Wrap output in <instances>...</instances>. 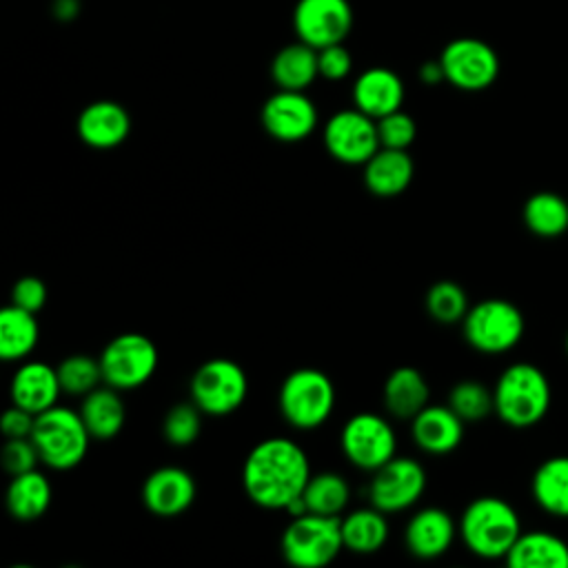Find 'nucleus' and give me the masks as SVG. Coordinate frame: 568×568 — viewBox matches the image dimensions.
I'll use <instances>...</instances> for the list:
<instances>
[{
  "mask_svg": "<svg viewBox=\"0 0 568 568\" xmlns=\"http://www.w3.org/2000/svg\"><path fill=\"white\" fill-rule=\"evenodd\" d=\"M31 439L47 468L69 470L84 459L91 433L87 430L80 413L55 404L36 415Z\"/></svg>",
  "mask_w": 568,
  "mask_h": 568,
  "instance_id": "5",
  "label": "nucleus"
},
{
  "mask_svg": "<svg viewBox=\"0 0 568 568\" xmlns=\"http://www.w3.org/2000/svg\"><path fill=\"white\" fill-rule=\"evenodd\" d=\"M388 539V519L375 506L351 510L342 519V541L344 548L357 555L377 552Z\"/></svg>",
  "mask_w": 568,
  "mask_h": 568,
  "instance_id": "30",
  "label": "nucleus"
},
{
  "mask_svg": "<svg viewBox=\"0 0 568 568\" xmlns=\"http://www.w3.org/2000/svg\"><path fill=\"white\" fill-rule=\"evenodd\" d=\"M80 417L95 439H111L115 437L124 422H126V406L118 388L104 384L95 386L82 397L80 404Z\"/></svg>",
  "mask_w": 568,
  "mask_h": 568,
  "instance_id": "25",
  "label": "nucleus"
},
{
  "mask_svg": "<svg viewBox=\"0 0 568 568\" xmlns=\"http://www.w3.org/2000/svg\"><path fill=\"white\" fill-rule=\"evenodd\" d=\"M189 390L204 415L224 417L244 404L248 395V377L237 362L213 357L195 368Z\"/></svg>",
  "mask_w": 568,
  "mask_h": 568,
  "instance_id": "8",
  "label": "nucleus"
},
{
  "mask_svg": "<svg viewBox=\"0 0 568 568\" xmlns=\"http://www.w3.org/2000/svg\"><path fill=\"white\" fill-rule=\"evenodd\" d=\"M311 475L308 457L297 442L266 437L248 450L242 466V486L260 508L284 510L302 497Z\"/></svg>",
  "mask_w": 568,
  "mask_h": 568,
  "instance_id": "1",
  "label": "nucleus"
},
{
  "mask_svg": "<svg viewBox=\"0 0 568 568\" xmlns=\"http://www.w3.org/2000/svg\"><path fill=\"white\" fill-rule=\"evenodd\" d=\"M277 408L297 430L320 428L335 408V386L320 368H295L280 384Z\"/></svg>",
  "mask_w": 568,
  "mask_h": 568,
  "instance_id": "4",
  "label": "nucleus"
},
{
  "mask_svg": "<svg viewBox=\"0 0 568 568\" xmlns=\"http://www.w3.org/2000/svg\"><path fill=\"white\" fill-rule=\"evenodd\" d=\"M550 382L530 362H515L501 371L493 386L497 417L513 428L539 424L550 408Z\"/></svg>",
  "mask_w": 568,
  "mask_h": 568,
  "instance_id": "2",
  "label": "nucleus"
},
{
  "mask_svg": "<svg viewBox=\"0 0 568 568\" xmlns=\"http://www.w3.org/2000/svg\"><path fill=\"white\" fill-rule=\"evenodd\" d=\"M40 339L36 313L9 304L0 311V357L4 362L24 359Z\"/></svg>",
  "mask_w": 568,
  "mask_h": 568,
  "instance_id": "29",
  "label": "nucleus"
},
{
  "mask_svg": "<svg viewBox=\"0 0 568 568\" xmlns=\"http://www.w3.org/2000/svg\"><path fill=\"white\" fill-rule=\"evenodd\" d=\"M200 428H202V410L193 399L173 404L162 422L164 439L178 448L191 446L197 439Z\"/></svg>",
  "mask_w": 568,
  "mask_h": 568,
  "instance_id": "36",
  "label": "nucleus"
},
{
  "mask_svg": "<svg viewBox=\"0 0 568 568\" xmlns=\"http://www.w3.org/2000/svg\"><path fill=\"white\" fill-rule=\"evenodd\" d=\"M264 131L280 142L306 140L317 126V106L304 91L277 89L260 111Z\"/></svg>",
  "mask_w": 568,
  "mask_h": 568,
  "instance_id": "15",
  "label": "nucleus"
},
{
  "mask_svg": "<svg viewBox=\"0 0 568 568\" xmlns=\"http://www.w3.org/2000/svg\"><path fill=\"white\" fill-rule=\"evenodd\" d=\"M430 397V388L422 371L413 366H397L384 382V408L397 419H413Z\"/></svg>",
  "mask_w": 568,
  "mask_h": 568,
  "instance_id": "23",
  "label": "nucleus"
},
{
  "mask_svg": "<svg viewBox=\"0 0 568 568\" xmlns=\"http://www.w3.org/2000/svg\"><path fill=\"white\" fill-rule=\"evenodd\" d=\"M62 393L58 368L49 366L47 362H24L11 377L9 395L11 404L31 410L33 415L44 413L47 408L58 404Z\"/></svg>",
  "mask_w": 568,
  "mask_h": 568,
  "instance_id": "21",
  "label": "nucleus"
},
{
  "mask_svg": "<svg viewBox=\"0 0 568 568\" xmlns=\"http://www.w3.org/2000/svg\"><path fill=\"white\" fill-rule=\"evenodd\" d=\"M566 353H568V333H566Z\"/></svg>",
  "mask_w": 568,
  "mask_h": 568,
  "instance_id": "44",
  "label": "nucleus"
},
{
  "mask_svg": "<svg viewBox=\"0 0 568 568\" xmlns=\"http://www.w3.org/2000/svg\"><path fill=\"white\" fill-rule=\"evenodd\" d=\"M353 22L355 13L348 0H297L293 9V31L313 49L344 42Z\"/></svg>",
  "mask_w": 568,
  "mask_h": 568,
  "instance_id": "14",
  "label": "nucleus"
},
{
  "mask_svg": "<svg viewBox=\"0 0 568 568\" xmlns=\"http://www.w3.org/2000/svg\"><path fill=\"white\" fill-rule=\"evenodd\" d=\"M504 561L510 568H568V544L548 530H521Z\"/></svg>",
  "mask_w": 568,
  "mask_h": 568,
  "instance_id": "24",
  "label": "nucleus"
},
{
  "mask_svg": "<svg viewBox=\"0 0 568 568\" xmlns=\"http://www.w3.org/2000/svg\"><path fill=\"white\" fill-rule=\"evenodd\" d=\"M377 135H379V144L386 149H408L415 142L417 135V124L415 120L397 109L384 118H377Z\"/></svg>",
  "mask_w": 568,
  "mask_h": 568,
  "instance_id": "37",
  "label": "nucleus"
},
{
  "mask_svg": "<svg viewBox=\"0 0 568 568\" xmlns=\"http://www.w3.org/2000/svg\"><path fill=\"white\" fill-rule=\"evenodd\" d=\"M344 457L362 470H377L395 457L397 435L386 417L377 413H357L346 419L339 435Z\"/></svg>",
  "mask_w": 568,
  "mask_h": 568,
  "instance_id": "10",
  "label": "nucleus"
},
{
  "mask_svg": "<svg viewBox=\"0 0 568 568\" xmlns=\"http://www.w3.org/2000/svg\"><path fill=\"white\" fill-rule=\"evenodd\" d=\"M448 406L464 419V422H479L495 413L493 388L484 386L475 379L457 382L448 393Z\"/></svg>",
  "mask_w": 568,
  "mask_h": 568,
  "instance_id": "35",
  "label": "nucleus"
},
{
  "mask_svg": "<svg viewBox=\"0 0 568 568\" xmlns=\"http://www.w3.org/2000/svg\"><path fill=\"white\" fill-rule=\"evenodd\" d=\"M413 442L430 455L453 453L464 439V419L446 404H426L410 419Z\"/></svg>",
  "mask_w": 568,
  "mask_h": 568,
  "instance_id": "19",
  "label": "nucleus"
},
{
  "mask_svg": "<svg viewBox=\"0 0 568 568\" xmlns=\"http://www.w3.org/2000/svg\"><path fill=\"white\" fill-rule=\"evenodd\" d=\"M415 164L408 149L379 146L364 164V186L377 197H395L408 189Z\"/></svg>",
  "mask_w": 568,
  "mask_h": 568,
  "instance_id": "22",
  "label": "nucleus"
},
{
  "mask_svg": "<svg viewBox=\"0 0 568 568\" xmlns=\"http://www.w3.org/2000/svg\"><path fill=\"white\" fill-rule=\"evenodd\" d=\"M521 217L532 235L552 240L568 231V202L555 191H537L524 202Z\"/></svg>",
  "mask_w": 568,
  "mask_h": 568,
  "instance_id": "31",
  "label": "nucleus"
},
{
  "mask_svg": "<svg viewBox=\"0 0 568 568\" xmlns=\"http://www.w3.org/2000/svg\"><path fill=\"white\" fill-rule=\"evenodd\" d=\"M55 368H58V379H60L62 393H69V395L84 397L89 390H93L102 382L100 359L89 357L84 353L64 357Z\"/></svg>",
  "mask_w": 568,
  "mask_h": 568,
  "instance_id": "34",
  "label": "nucleus"
},
{
  "mask_svg": "<svg viewBox=\"0 0 568 568\" xmlns=\"http://www.w3.org/2000/svg\"><path fill=\"white\" fill-rule=\"evenodd\" d=\"M33 424H36V415L16 404H11V408H7L0 419V428L4 437H31Z\"/></svg>",
  "mask_w": 568,
  "mask_h": 568,
  "instance_id": "41",
  "label": "nucleus"
},
{
  "mask_svg": "<svg viewBox=\"0 0 568 568\" xmlns=\"http://www.w3.org/2000/svg\"><path fill=\"white\" fill-rule=\"evenodd\" d=\"M317 67H320V75L324 80H328V82L344 80L353 71L351 51L344 47V42L322 47V49H317Z\"/></svg>",
  "mask_w": 568,
  "mask_h": 568,
  "instance_id": "39",
  "label": "nucleus"
},
{
  "mask_svg": "<svg viewBox=\"0 0 568 568\" xmlns=\"http://www.w3.org/2000/svg\"><path fill=\"white\" fill-rule=\"evenodd\" d=\"M78 0H55L53 2V16L60 20V22H69V20H75L78 16Z\"/></svg>",
  "mask_w": 568,
  "mask_h": 568,
  "instance_id": "43",
  "label": "nucleus"
},
{
  "mask_svg": "<svg viewBox=\"0 0 568 568\" xmlns=\"http://www.w3.org/2000/svg\"><path fill=\"white\" fill-rule=\"evenodd\" d=\"M98 359L104 384L118 390H131L153 377L160 355L151 337L142 333H122L102 348Z\"/></svg>",
  "mask_w": 568,
  "mask_h": 568,
  "instance_id": "9",
  "label": "nucleus"
},
{
  "mask_svg": "<svg viewBox=\"0 0 568 568\" xmlns=\"http://www.w3.org/2000/svg\"><path fill=\"white\" fill-rule=\"evenodd\" d=\"M426 311L439 324H457L468 313V295L462 284L453 280H439L426 291Z\"/></svg>",
  "mask_w": 568,
  "mask_h": 568,
  "instance_id": "33",
  "label": "nucleus"
},
{
  "mask_svg": "<svg viewBox=\"0 0 568 568\" xmlns=\"http://www.w3.org/2000/svg\"><path fill=\"white\" fill-rule=\"evenodd\" d=\"M524 331V313L501 297H488L473 304L462 320L464 339L486 355H499L515 348L521 342Z\"/></svg>",
  "mask_w": 568,
  "mask_h": 568,
  "instance_id": "7",
  "label": "nucleus"
},
{
  "mask_svg": "<svg viewBox=\"0 0 568 568\" xmlns=\"http://www.w3.org/2000/svg\"><path fill=\"white\" fill-rule=\"evenodd\" d=\"M38 462L40 455L31 437H7L2 446V466L11 477L33 470Z\"/></svg>",
  "mask_w": 568,
  "mask_h": 568,
  "instance_id": "38",
  "label": "nucleus"
},
{
  "mask_svg": "<svg viewBox=\"0 0 568 568\" xmlns=\"http://www.w3.org/2000/svg\"><path fill=\"white\" fill-rule=\"evenodd\" d=\"M439 62L448 84L462 91H484L499 75L497 51L479 38H455L442 53Z\"/></svg>",
  "mask_w": 568,
  "mask_h": 568,
  "instance_id": "11",
  "label": "nucleus"
},
{
  "mask_svg": "<svg viewBox=\"0 0 568 568\" xmlns=\"http://www.w3.org/2000/svg\"><path fill=\"white\" fill-rule=\"evenodd\" d=\"M351 95L353 106L377 120L402 109L404 82L388 67H371L355 78Z\"/></svg>",
  "mask_w": 568,
  "mask_h": 568,
  "instance_id": "20",
  "label": "nucleus"
},
{
  "mask_svg": "<svg viewBox=\"0 0 568 568\" xmlns=\"http://www.w3.org/2000/svg\"><path fill=\"white\" fill-rule=\"evenodd\" d=\"M78 135L91 149H115L131 133L129 111L113 100H95L87 104L78 115Z\"/></svg>",
  "mask_w": 568,
  "mask_h": 568,
  "instance_id": "18",
  "label": "nucleus"
},
{
  "mask_svg": "<svg viewBox=\"0 0 568 568\" xmlns=\"http://www.w3.org/2000/svg\"><path fill=\"white\" fill-rule=\"evenodd\" d=\"M326 151L342 164H366L382 146L375 118L357 106L333 113L322 131Z\"/></svg>",
  "mask_w": 568,
  "mask_h": 568,
  "instance_id": "13",
  "label": "nucleus"
},
{
  "mask_svg": "<svg viewBox=\"0 0 568 568\" xmlns=\"http://www.w3.org/2000/svg\"><path fill=\"white\" fill-rule=\"evenodd\" d=\"M142 504L158 517H178L191 508L197 495L195 479L180 466L155 468L142 484Z\"/></svg>",
  "mask_w": 568,
  "mask_h": 568,
  "instance_id": "16",
  "label": "nucleus"
},
{
  "mask_svg": "<svg viewBox=\"0 0 568 568\" xmlns=\"http://www.w3.org/2000/svg\"><path fill=\"white\" fill-rule=\"evenodd\" d=\"M457 532L453 517L444 508L426 506L406 521L404 544L417 559H437L448 552Z\"/></svg>",
  "mask_w": 568,
  "mask_h": 568,
  "instance_id": "17",
  "label": "nucleus"
},
{
  "mask_svg": "<svg viewBox=\"0 0 568 568\" xmlns=\"http://www.w3.org/2000/svg\"><path fill=\"white\" fill-rule=\"evenodd\" d=\"M47 302V286L40 277L36 275H24L20 280H16L13 288H11V304L38 313Z\"/></svg>",
  "mask_w": 568,
  "mask_h": 568,
  "instance_id": "40",
  "label": "nucleus"
},
{
  "mask_svg": "<svg viewBox=\"0 0 568 568\" xmlns=\"http://www.w3.org/2000/svg\"><path fill=\"white\" fill-rule=\"evenodd\" d=\"M457 530L464 546L475 557L506 559L508 550L521 535V521L506 499L484 495L464 508Z\"/></svg>",
  "mask_w": 568,
  "mask_h": 568,
  "instance_id": "3",
  "label": "nucleus"
},
{
  "mask_svg": "<svg viewBox=\"0 0 568 568\" xmlns=\"http://www.w3.org/2000/svg\"><path fill=\"white\" fill-rule=\"evenodd\" d=\"M317 75V49L302 40L282 47L271 60V78L277 89L304 91L315 82Z\"/></svg>",
  "mask_w": 568,
  "mask_h": 568,
  "instance_id": "27",
  "label": "nucleus"
},
{
  "mask_svg": "<svg viewBox=\"0 0 568 568\" xmlns=\"http://www.w3.org/2000/svg\"><path fill=\"white\" fill-rule=\"evenodd\" d=\"M302 497H304V504H306L308 513L339 517V513L348 504L351 488H348V481L342 475L324 470V473L311 475Z\"/></svg>",
  "mask_w": 568,
  "mask_h": 568,
  "instance_id": "32",
  "label": "nucleus"
},
{
  "mask_svg": "<svg viewBox=\"0 0 568 568\" xmlns=\"http://www.w3.org/2000/svg\"><path fill=\"white\" fill-rule=\"evenodd\" d=\"M53 488L44 473L38 468L13 475L7 486V510L18 521L40 519L51 506Z\"/></svg>",
  "mask_w": 568,
  "mask_h": 568,
  "instance_id": "26",
  "label": "nucleus"
},
{
  "mask_svg": "<svg viewBox=\"0 0 568 568\" xmlns=\"http://www.w3.org/2000/svg\"><path fill=\"white\" fill-rule=\"evenodd\" d=\"M419 80H422L424 84H439L442 80H446L439 58H437V60H428V62H424V64L419 67Z\"/></svg>",
  "mask_w": 568,
  "mask_h": 568,
  "instance_id": "42",
  "label": "nucleus"
},
{
  "mask_svg": "<svg viewBox=\"0 0 568 568\" xmlns=\"http://www.w3.org/2000/svg\"><path fill=\"white\" fill-rule=\"evenodd\" d=\"M426 490V470L413 457H393L373 470L368 501L382 513H402L419 501Z\"/></svg>",
  "mask_w": 568,
  "mask_h": 568,
  "instance_id": "12",
  "label": "nucleus"
},
{
  "mask_svg": "<svg viewBox=\"0 0 568 568\" xmlns=\"http://www.w3.org/2000/svg\"><path fill=\"white\" fill-rule=\"evenodd\" d=\"M342 548V519L335 515L304 513L291 517L280 539L282 557L295 568L328 566Z\"/></svg>",
  "mask_w": 568,
  "mask_h": 568,
  "instance_id": "6",
  "label": "nucleus"
},
{
  "mask_svg": "<svg viewBox=\"0 0 568 568\" xmlns=\"http://www.w3.org/2000/svg\"><path fill=\"white\" fill-rule=\"evenodd\" d=\"M530 493L544 513L568 519V455L544 459L532 473Z\"/></svg>",
  "mask_w": 568,
  "mask_h": 568,
  "instance_id": "28",
  "label": "nucleus"
}]
</instances>
